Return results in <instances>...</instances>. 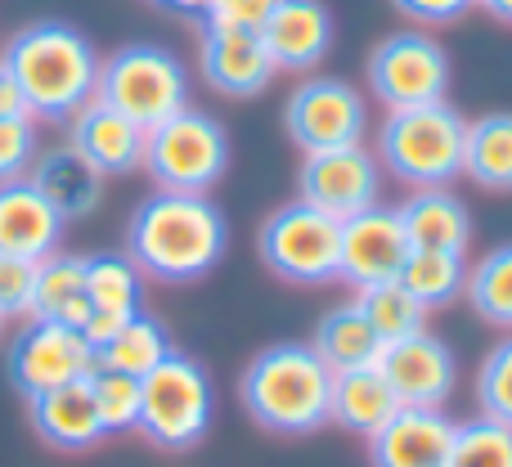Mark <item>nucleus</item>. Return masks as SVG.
<instances>
[{
	"label": "nucleus",
	"instance_id": "27",
	"mask_svg": "<svg viewBox=\"0 0 512 467\" xmlns=\"http://www.w3.org/2000/svg\"><path fill=\"white\" fill-rule=\"evenodd\" d=\"M86 297L95 315L135 319L144 310V274L126 252H95L86 256Z\"/></svg>",
	"mask_w": 512,
	"mask_h": 467
},
{
	"label": "nucleus",
	"instance_id": "6",
	"mask_svg": "<svg viewBox=\"0 0 512 467\" xmlns=\"http://www.w3.org/2000/svg\"><path fill=\"white\" fill-rule=\"evenodd\" d=\"M108 108L126 113L135 126L153 131L167 117L189 108V72L167 45L131 41L117 45L104 63H99V95Z\"/></svg>",
	"mask_w": 512,
	"mask_h": 467
},
{
	"label": "nucleus",
	"instance_id": "19",
	"mask_svg": "<svg viewBox=\"0 0 512 467\" xmlns=\"http://www.w3.org/2000/svg\"><path fill=\"white\" fill-rule=\"evenodd\" d=\"M261 41L279 72H315L333 50V14L324 0H279Z\"/></svg>",
	"mask_w": 512,
	"mask_h": 467
},
{
	"label": "nucleus",
	"instance_id": "20",
	"mask_svg": "<svg viewBox=\"0 0 512 467\" xmlns=\"http://www.w3.org/2000/svg\"><path fill=\"white\" fill-rule=\"evenodd\" d=\"M63 230H68V221L45 203V194L32 180L0 185V252L5 256L45 261V256L59 252Z\"/></svg>",
	"mask_w": 512,
	"mask_h": 467
},
{
	"label": "nucleus",
	"instance_id": "39",
	"mask_svg": "<svg viewBox=\"0 0 512 467\" xmlns=\"http://www.w3.org/2000/svg\"><path fill=\"white\" fill-rule=\"evenodd\" d=\"M0 117H32V108H27L23 90H18L14 77H9L5 63H0Z\"/></svg>",
	"mask_w": 512,
	"mask_h": 467
},
{
	"label": "nucleus",
	"instance_id": "15",
	"mask_svg": "<svg viewBox=\"0 0 512 467\" xmlns=\"http://www.w3.org/2000/svg\"><path fill=\"white\" fill-rule=\"evenodd\" d=\"M454 427L445 409L400 405L382 432L369 436L373 467H450Z\"/></svg>",
	"mask_w": 512,
	"mask_h": 467
},
{
	"label": "nucleus",
	"instance_id": "5",
	"mask_svg": "<svg viewBox=\"0 0 512 467\" xmlns=\"http://www.w3.org/2000/svg\"><path fill=\"white\" fill-rule=\"evenodd\" d=\"M216 418L212 373L185 351H171L140 378V427L135 432L167 454H185L207 441Z\"/></svg>",
	"mask_w": 512,
	"mask_h": 467
},
{
	"label": "nucleus",
	"instance_id": "36",
	"mask_svg": "<svg viewBox=\"0 0 512 467\" xmlns=\"http://www.w3.org/2000/svg\"><path fill=\"white\" fill-rule=\"evenodd\" d=\"M32 288H36V261L0 252V319H27L32 315Z\"/></svg>",
	"mask_w": 512,
	"mask_h": 467
},
{
	"label": "nucleus",
	"instance_id": "10",
	"mask_svg": "<svg viewBox=\"0 0 512 467\" xmlns=\"http://www.w3.org/2000/svg\"><path fill=\"white\" fill-rule=\"evenodd\" d=\"M283 131L301 153L351 149L369 135V104L342 77H306L283 104Z\"/></svg>",
	"mask_w": 512,
	"mask_h": 467
},
{
	"label": "nucleus",
	"instance_id": "24",
	"mask_svg": "<svg viewBox=\"0 0 512 467\" xmlns=\"http://www.w3.org/2000/svg\"><path fill=\"white\" fill-rule=\"evenodd\" d=\"M90 297H86V256L54 252L36 261V288H32V315L27 319H50L63 328H86L90 324Z\"/></svg>",
	"mask_w": 512,
	"mask_h": 467
},
{
	"label": "nucleus",
	"instance_id": "25",
	"mask_svg": "<svg viewBox=\"0 0 512 467\" xmlns=\"http://www.w3.org/2000/svg\"><path fill=\"white\" fill-rule=\"evenodd\" d=\"M310 351L328 364V373H346V369H369L382 355V337L373 333V324L364 319V310L355 301L333 306L324 319L315 324Z\"/></svg>",
	"mask_w": 512,
	"mask_h": 467
},
{
	"label": "nucleus",
	"instance_id": "17",
	"mask_svg": "<svg viewBox=\"0 0 512 467\" xmlns=\"http://www.w3.org/2000/svg\"><path fill=\"white\" fill-rule=\"evenodd\" d=\"M27 418H32V432L59 454H90L95 445L108 441L90 378H77L68 387L32 396L27 400Z\"/></svg>",
	"mask_w": 512,
	"mask_h": 467
},
{
	"label": "nucleus",
	"instance_id": "34",
	"mask_svg": "<svg viewBox=\"0 0 512 467\" xmlns=\"http://www.w3.org/2000/svg\"><path fill=\"white\" fill-rule=\"evenodd\" d=\"M477 405H481V414L486 418L512 427V333L499 346H490V355L481 360Z\"/></svg>",
	"mask_w": 512,
	"mask_h": 467
},
{
	"label": "nucleus",
	"instance_id": "42",
	"mask_svg": "<svg viewBox=\"0 0 512 467\" xmlns=\"http://www.w3.org/2000/svg\"><path fill=\"white\" fill-rule=\"evenodd\" d=\"M0 333H5V319H0Z\"/></svg>",
	"mask_w": 512,
	"mask_h": 467
},
{
	"label": "nucleus",
	"instance_id": "22",
	"mask_svg": "<svg viewBox=\"0 0 512 467\" xmlns=\"http://www.w3.org/2000/svg\"><path fill=\"white\" fill-rule=\"evenodd\" d=\"M27 180L41 189L45 203H50L63 221H81V216H90L99 203H104V176H99L68 140L36 153Z\"/></svg>",
	"mask_w": 512,
	"mask_h": 467
},
{
	"label": "nucleus",
	"instance_id": "28",
	"mask_svg": "<svg viewBox=\"0 0 512 467\" xmlns=\"http://www.w3.org/2000/svg\"><path fill=\"white\" fill-rule=\"evenodd\" d=\"M463 176H472L481 189L512 194V113H486L468 122Z\"/></svg>",
	"mask_w": 512,
	"mask_h": 467
},
{
	"label": "nucleus",
	"instance_id": "11",
	"mask_svg": "<svg viewBox=\"0 0 512 467\" xmlns=\"http://www.w3.org/2000/svg\"><path fill=\"white\" fill-rule=\"evenodd\" d=\"M5 373L23 400L45 396L54 387H68L95 373V351L77 328L50 324V319H23L5 351Z\"/></svg>",
	"mask_w": 512,
	"mask_h": 467
},
{
	"label": "nucleus",
	"instance_id": "12",
	"mask_svg": "<svg viewBox=\"0 0 512 467\" xmlns=\"http://www.w3.org/2000/svg\"><path fill=\"white\" fill-rule=\"evenodd\" d=\"M378 194H382V167L369 144L301 153L297 198L319 207V212L333 216V221H351V216L378 207Z\"/></svg>",
	"mask_w": 512,
	"mask_h": 467
},
{
	"label": "nucleus",
	"instance_id": "41",
	"mask_svg": "<svg viewBox=\"0 0 512 467\" xmlns=\"http://www.w3.org/2000/svg\"><path fill=\"white\" fill-rule=\"evenodd\" d=\"M481 9H486L490 18H499V23H508L512 27V0H477Z\"/></svg>",
	"mask_w": 512,
	"mask_h": 467
},
{
	"label": "nucleus",
	"instance_id": "30",
	"mask_svg": "<svg viewBox=\"0 0 512 467\" xmlns=\"http://www.w3.org/2000/svg\"><path fill=\"white\" fill-rule=\"evenodd\" d=\"M468 306L477 310L486 324L512 328V243L486 252L477 265H468V288H463Z\"/></svg>",
	"mask_w": 512,
	"mask_h": 467
},
{
	"label": "nucleus",
	"instance_id": "7",
	"mask_svg": "<svg viewBox=\"0 0 512 467\" xmlns=\"http://www.w3.org/2000/svg\"><path fill=\"white\" fill-rule=\"evenodd\" d=\"M144 171L171 194H212L230 171V131L221 117L185 108L144 135Z\"/></svg>",
	"mask_w": 512,
	"mask_h": 467
},
{
	"label": "nucleus",
	"instance_id": "1",
	"mask_svg": "<svg viewBox=\"0 0 512 467\" xmlns=\"http://www.w3.org/2000/svg\"><path fill=\"white\" fill-rule=\"evenodd\" d=\"M230 252V221L207 194L153 189L126 221V256L153 283H198Z\"/></svg>",
	"mask_w": 512,
	"mask_h": 467
},
{
	"label": "nucleus",
	"instance_id": "29",
	"mask_svg": "<svg viewBox=\"0 0 512 467\" xmlns=\"http://www.w3.org/2000/svg\"><path fill=\"white\" fill-rule=\"evenodd\" d=\"M400 288L418 301L423 310L454 306L468 288V256L454 252H409L405 270H400Z\"/></svg>",
	"mask_w": 512,
	"mask_h": 467
},
{
	"label": "nucleus",
	"instance_id": "8",
	"mask_svg": "<svg viewBox=\"0 0 512 467\" xmlns=\"http://www.w3.org/2000/svg\"><path fill=\"white\" fill-rule=\"evenodd\" d=\"M256 252L274 279L292 288H324V283H337V270H342V221L292 198L265 216Z\"/></svg>",
	"mask_w": 512,
	"mask_h": 467
},
{
	"label": "nucleus",
	"instance_id": "38",
	"mask_svg": "<svg viewBox=\"0 0 512 467\" xmlns=\"http://www.w3.org/2000/svg\"><path fill=\"white\" fill-rule=\"evenodd\" d=\"M391 5L423 27H445V23H459L477 0H391Z\"/></svg>",
	"mask_w": 512,
	"mask_h": 467
},
{
	"label": "nucleus",
	"instance_id": "35",
	"mask_svg": "<svg viewBox=\"0 0 512 467\" xmlns=\"http://www.w3.org/2000/svg\"><path fill=\"white\" fill-rule=\"evenodd\" d=\"M41 140H36V117H0V185L27 180Z\"/></svg>",
	"mask_w": 512,
	"mask_h": 467
},
{
	"label": "nucleus",
	"instance_id": "40",
	"mask_svg": "<svg viewBox=\"0 0 512 467\" xmlns=\"http://www.w3.org/2000/svg\"><path fill=\"white\" fill-rule=\"evenodd\" d=\"M158 5H167V9H176V14L198 18V23H203V14L216 5V0H158Z\"/></svg>",
	"mask_w": 512,
	"mask_h": 467
},
{
	"label": "nucleus",
	"instance_id": "18",
	"mask_svg": "<svg viewBox=\"0 0 512 467\" xmlns=\"http://www.w3.org/2000/svg\"><path fill=\"white\" fill-rule=\"evenodd\" d=\"M198 72L225 99H256L274 81V59L261 32H203L198 41Z\"/></svg>",
	"mask_w": 512,
	"mask_h": 467
},
{
	"label": "nucleus",
	"instance_id": "3",
	"mask_svg": "<svg viewBox=\"0 0 512 467\" xmlns=\"http://www.w3.org/2000/svg\"><path fill=\"white\" fill-rule=\"evenodd\" d=\"M239 400L256 427L274 436H310L328 427L333 373L310 342H274L256 351L239 378Z\"/></svg>",
	"mask_w": 512,
	"mask_h": 467
},
{
	"label": "nucleus",
	"instance_id": "14",
	"mask_svg": "<svg viewBox=\"0 0 512 467\" xmlns=\"http://www.w3.org/2000/svg\"><path fill=\"white\" fill-rule=\"evenodd\" d=\"M409 234L400 225L396 207H369V212L342 221V270L337 279L355 292L373 283H396L409 261Z\"/></svg>",
	"mask_w": 512,
	"mask_h": 467
},
{
	"label": "nucleus",
	"instance_id": "23",
	"mask_svg": "<svg viewBox=\"0 0 512 467\" xmlns=\"http://www.w3.org/2000/svg\"><path fill=\"white\" fill-rule=\"evenodd\" d=\"M400 409V396L391 391L387 373L378 364L369 369H346L333 373V400H328V423H337L342 432H355L369 441L373 432L391 423V414Z\"/></svg>",
	"mask_w": 512,
	"mask_h": 467
},
{
	"label": "nucleus",
	"instance_id": "37",
	"mask_svg": "<svg viewBox=\"0 0 512 467\" xmlns=\"http://www.w3.org/2000/svg\"><path fill=\"white\" fill-rule=\"evenodd\" d=\"M279 0H216L203 14V32H261Z\"/></svg>",
	"mask_w": 512,
	"mask_h": 467
},
{
	"label": "nucleus",
	"instance_id": "32",
	"mask_svg": "<svg viewBox=\"0 0 512 467\" xmlns=\"http://www.w3.org/2000/svg\"><path fill=\"white\" fill-rule=\"evenodd\" d=\"M450 467H512V427L477 414L454 427Z\"/></svg>",
	"mask_w": 512,
	"mask_h": 467
},
{
	"label": "nucleus",
	"instance_id": "16",
	"mask_svg": "<svg viewBox=\"0 0 512 467\" xmlns=\"http://www.w3.org/2000/svg\"><path fill=\"white\" fill-rule=\"evenodd\" d=\"M144 135H149L144 126H135L126 113L108 108L104 99H90V104L68 122V144L104 180L144 171Z\"/></svg>",
	"mask_w": 512,
	"mask_h": 467
},
{
	"label": "nucleus",
	"instance_id": "9",
	"mask_svg": "<svg viewBox=\"0 0 512 467\" xmlns=\"http://www.w3.org/2000/svg\"><path fill=\"white\" fill-rule=\"evenodd\" d=\"M364 77L387 113L441 104L450 90V54L427 32H391L373 45Z\"/></svg>",
	"mask_w": 512,
	"mask_h": 467
},
{
	"label": "nucleus",
	"instance_id": "2",
	"mask_svg": "<svg viewBox=\"0 0 512 467\" xmlns=\"http://www.w3.org/2000/svg\"><path fill=\"white\" fill-rule=\"evenodd\" d=\"M36 122H72L99 95V50L81 27L63 18H36L18 27L0 50Z\"/></svg>",
	"mask_w": 512,
	"mask_h": 467
},
{
	"label": "nucleus",
	"instance_id": "13",
	"mask_svg": "<svg viewBox=\"0 0 512 467\" xmlns=\"http://www.w3.org/2000/svg\"><path fill=\"white\" fill-rule=\"evenodd\" d=\"M378 369L387 373L400 405H418V409H445V400L454 396V382H459L454 351L427 328L382 346Z\"/></svg>",
	"mask_w": 512,
	"mask_h": 467
},
{
	"label": "nucleus",
	"instance_id": "31",
	"mask_svg": "<svg viewBox=\"0 0 512 467\" xmlns=\"http://www.w3.org/2000/svg\"><path fill=\"white\" fill-rule=\"evenodd\" d=\"M355 306L364 310V319H369L373 333L382 337V346L400 342V337L418 333V328H427V310L418 306L400 283H373V288H360L355 292Z\"/></svg>",
	"mask_w": 512,
	"mask_h": 467
},
{
	"label": "nucleus",
	"instance_id": "26",
	"mask_svg": "<svg viewBox=\"0 0 512 467\" xmlns=\"http://www.w3.org/2000/svg\"><path fill=\"white\" fill-rule=\"evenodd\" d=\"M171 351H176V346H171V333L162 328V319H153V315L140 310V315L126 319V324L95 351V369H113V373H126V378H144V373L158 369Z\"/></svg>",
	"mask_w": 512,
	"mask_h": 467
},
{
	"label": "nucleus",
	"instance_id": "21",
	"mask_svg": "<svg viewBox=\"0 0 512 467\" xmlns=\"http://www.w3.org/2000/svg\"><path fill=\"white\" fill-rule=\"evenodd\" d=\"M400 225L409 234L414 252H454L468 256L472 247V212L450 185L445 189H409V198L396 207Z\"/></svg>",
	"mask_w": 512,
	"mask_h": 467
},
{
	"label": "nucleus",
	"instance_id": "4",
	"mask_svg": "<svg viewBox=\"0 0 512 467\" xmlns=\"http://www.w3.org/2000/svg\"><path fill=\"white\" fill-rule=\"evenodd\" d=\"M463 149H468V117L445 99L387 113L373 144L378 167L405 189H445L450 180H459Z\"/></svg>",
	"mask_w": 512,
	"mask_h": 467
},
{
	"label": "nucleus",
	"instance_id": "33",
	"mask_svg": "<svg viewBox=\"0 0 512 467\" xmlns=\"http://www.w3.org/2000/svg\"><path fill=\"white\" fill-rule=\"evenodd\" d=\"M90 391H95L99 418H104L108 436H122L140 427V378H126L113 369H95L90 373Z\"/></svg>",
	"mask_w": 512,
	"mask_h": 467
}]
</instances>
